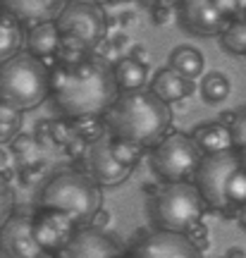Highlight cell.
Here are the masks:
<instances>
[{"label": "cell", "instance_id": "1", "mask_svg": "<svg viewBox=\"0 0 246 258\" xmlns=\"http://www.w3.org/2000/svg\"><path fill=\"white\" fill-rule=\"evenodd\" d=\"M50 91L67 117L84 120L108 112L117 98V84L110 64L89 55L77 64H55L50 72Z\"/></svg>", "mask_w": 246, "mask_h": 258}, {"label": "cell", "instance_id": "2", "mask_svg": "<svg viewBox=\"0 0 246 258\" xmlns=\"http://www.w3.org/2000/svg\"><path fill=\"white\" fill-rule=\"evenodd\" d=\"M110 137L127 141L134 146H153L170 127V108L167 103L155 98L151 91H127L117 96L105 112Z\"/></svg>", "mask_w": 246, "mask_h": 258}, {"label": "cell", "instance_id": "3", "mask_svg": "<svg viewBox=\"0 0 246 258\" xmlns=\"http://www.w3.org/2000/svg\"><path fill=\"white\" fill-rule=\"evenodd\" d=\"M196 189L206 206L227 211L246 203V167L237 151L206 156L196 170Z\"/></svg>", "mask_w": 246, "mask_h": 258}, {"label": "cell", "instance_id": "4", "mask_svg": "<svg viewBox=\"0 0 246 258\" xmlns=\"http://www.w3.org/2000/svg\"><path fill=\"white\" fill-rule=\"evenodd\" d=\"M50 89V72L29 53H19L0 64V103L15 110H31L43 103Z\"/></svg>", "mask_w": 246, "mask_h": 258}, {"label": "cell", "instance_id": "5", "mask_svg": "<svg viewBox=\"0 0 246 258\" xmlns=\"http://www.w3.org/2000/svg\"><path fill=\"white\" fill-rule=\"evenodd\" d=\"M43 208L65 213L79 225H89L100 211V186L89 172H60L43 189Z\"/></svg>", "mask_w": 246, "mask_h": 258}, {"label": "cell", "instance_id": "6", "mask_svg": "<svg viewBox=\"0 0 246 258\" xmlns=\"http://www.w3.org/2000/svg\"><path fill=\"white\" fill-rule=\"evenodd\" d=\"M55 27L60 31V46L89 55L93 48H98L105 34V15L96 3L72 0L63 5Z\"/></svg>", "mask_w": 246, "mask_h": 258}, {"label": "cell", "instance_id": "7", "mask_svg": "<svg viewBox=\"0 0 246 258\" xmlns=\"http://www.w3.org/2000/svg\"><path fill=\"white\" fill-rule=\"evenodd\" d=\"M206 213V201L201 199L196 184L174 182L160 186L155 196V218L165 232L187 234L201 222Z\"/></svg>", "mask_w": 246, "mask_h": 258}, {"label": "cell", "instance_id": "8", "mask_svg": "<svg viewBox=\"0 0 246 258\" xmlns=\"http://www.w3.org/2000/svg\"><path fill=\"white\" fill-rule=\"evenodd\" d=\"M201 160L203 156H201L199 146L194 144V139L179 132L160 139L153 148V167L163 179H167V184L184 182L192 175H196Z\"/></svg>", "mask_w": 246, "mask_h": 258}, {"label": "cell", "instance_id": "9", "mask_svg": "<svg viewBox=\"0 0 246 258\" xmlns=\"http://www.w3.org/2000/svg\"><path fill=\"white\" fill-rule=\"evenodd\" d=\"M86 165H89V177L98 186H115L122 184L134 167L122 165L115 153H112V137L103 134L86 148Z\"/></svg>", "mask_w": 246, "mask_h": 258}, {"label": "cell", "instance_id": "10", "mask_svg": "<svg viewBox=\"0 0 246 258\" xmlns=\"http://www.w3.org/2000/svg\"><path fill=\"white\" fill-rule=\"evenodd\" d=\"M0 249L8 258H50L34 237V218L10 215L0 227Z\"/></svg>", "mask_w": 246, "mask_h": 258}, {"label": "cell", "instance_id": "11", "mask_svg": "<svg viewBox=\"0 0 246 258\" xmlns=\"http://www.w3.org/2000/svg\"><path fill=\"white\" fill-rule=\"evenodd\" d=\"M74 234H77V222L65 213L43 208L38 215H34V237L48 256L63 251Z\"/></svg>", "mask_w": 246, "mask_h": 258}, {"label": "cell", "instance_id": "12", "mask_svg": "<svg viewBox=\"0 0 246 258\" xmlns=\"http://www.w3.org/2000/svg\"><path fill=\"white\" fill-rule=\"evenodd\" d=\"M132 258H201V251L187 239V234L160 230L148 234Z\"/></svg>", "mask_w": 246, "mask_h": 258}, {"label": "cell", "instance_id": "13", "mask_svg": "<svg viewBox=\"0 0 246 258\" xmlns=\"http://www.w3.org/2000/svg\"><path fill=\"white\" fill-rule=\"evenodd\" d=\"M55 258H122V253L117 244L98 227H84L77 230L70 244L63 251H57Z\"/></svg>", "mask_w": 246, "mask_h": 258}, {"label": "cell", "instance_id": "14", "mask_svg": "<svg viewBox=\"0 0 246 258\" xmlns=\"http://www.w3.org/2000/svg\"><path fill=\"white\" fill-rule=\"evenodd\" d=\"M184 24L199 36H215L225 31L227 19L222 17L213 0H187L182 3Z\"/></svg>", "mask_w": 246, "mask_h": 258}, {"label": "cell", "instance_id": "15", "mask_svg": "<svg viewBox=\"0 0 246 258\" xmlns=\"http://www.w3.org/2000/svg\"><path fill=\"white\" fill-rule=\"evenodd\" d=\"M63 5L65 3H57V0H8V3H3L5 12L19 27L22 24H29V27L48 24V22L57 19Z\"/></svg>", "mask_w": 246, "mask_h": 258}, {"label": "cell", "instance_id": "16", "mask_svg": "<svg viewBox=\"0 0 246 258\" xmlns=\"http://www.w3.org/2000/svg\"><path fill=\"white\" fill-rule=\"evenodd\" d=\"M57 46H60V31L55 27V22L31 27V31H29V36H27V48L31 57H36L41 62L48 60V57H55Z\"/></svg>", "mask_w": 246, "mask_h": 258}, {"label": "cell", "instance_id": "17", "mask_svg": "<svg viewBox=\"0 0 246 258\" xmlns=\"http://www.w3.org/2000/svg\"><path fill=\"white\" fill-rule=\"evenodd\" d=\"M194 144L199 146V151L215 156V153H225L232 151V137H229V127L222 122H213V124H201L194 132Z\"/></svg>", "mask_w": 246, "mask_h": 258}, {"label": "cell", "instance_id": "18", "mask_svg": "<svg viewBox=\"0 0 246 258\" xmlns=\"http://www.w3.org/2000/svg\"><path fill=\"white\" fill-rule=\"evenodd\" d=\"M192 91H194V82L184 79L182 74H177L174 70H163V72L155 77L153 89H151V93H153L155 98H160L163 103L182 101Z\"/></svg>", "mask_w": 246, "mask_h": 258}, {"label": "cell", "instance_id": "19", "mask_svg": "<svg viewBox=\"0 0 246 258\" xmlns=\"http://www.w3.org/2000/svg\"><path fill=\"white\" fill-rule=\"evenodd\" d=\"M112 77H115V84L119 89L127 91H139L144 84H146L148 70L141 60H134V57H119L115 62V70H112Z\"/></svg>", "mask_w": 246, "mask_h": 258}, {"label": "cell", "instance_id": "20", "mask_svg": "<svg viewBox=\"0 0 246 258\" xmlns=\"http://www.w3.org/2000/svg\"><path fill=\"white\" fill-rule=\"evenodd\" d=\"M22 46V27L8 12H0V62H8L19 55Z\"/></svg>", "mask_w": 246, "mask_h": 258}, {"label": "cell", "instance_id": "21", "mask_svg": "<svg viewBox=\"0 0 246 258\" xmlns=\"http://www.w3.org/2000/svg\"><path fill=\"white\" fill-rule=\"evenodd\" d=\"M170 70H174L177 74H182L184 79H189V82H194L196 77H201V72H203V55H201L196 48H189V46H182L177 48L172 53V57H170Z\"/></svg>", "mask_w": 246, "mask_h": 258}, {"label": "cell", "instance_id": "22", "mask_svg": "<svg viewBox=\"0 0 246 258\" xmlns=\"http://www.w3.org/2000/svg\"><path fill=\"white\" fill-rule=\"evenodd\" d=\"M201 91H203V98L208 103H220L229 96V79L225 74L213 72L208 74L203 82H201Z\"/></svg>", "mask_w": 246, "mask_h": 258}, {"label": "cell", "instance_id": "23", "mask_svg": "<svg viewBox=\"0 0 246 258\" xmlns=\"http://www.w3.org/2000/svg\"><path fill=\"white\" fill-rule=\"evenodd\" d=\"M222 43L232 53L246 55V17L229 22L225 27V31H222Z\"/></svg>", "mask_w": 246, "mask_h": 258}, {"label": "cell", "instance_id": "24", "mask_svg": "<svg viewBox=\"0 0 246 258\" xmlns=\"http://www.w3.org/2000/svg\"><path fill=\"white\" fill-rule=\"evenodd\" d=\"M22 127V112L0 103V144H8L19 134Z\"/></svg>", "mask_w": 246, "mask_h": 258}, {"label": "cell", "instance_id": "25", "mask_svg": "<svg viewBox=\"0 0 246 258\" xmlns=\"http://www.w3.org/2000/svg\"><path fill=\"white\" fill-rule=\"evenodd\" d=\"M72 129L74 134H77V139H82L84 144L86 141H96L98 137H103L105 134V129H103V124L98 122V117H84V120H77L72 122Z\"/></svg>", "mask_w": 246, "mask_h": 258}, {"label": "cell", "instance_id": "26", "mask_svg": "<svg viewBox=\"0 0 246 258\" xmlns=\"http://www.w3.org/2000/svg\"><path fill=\"white\" fill-rule=\"evenodd\" d=\"M12 153H15V158L17 160H22L24 163V167L27 165H34L36 163V137H19L12 141Z\"/></svg>", "mask_w": 246, "mask_h": 258}, {"label": "cell", "instance_id": "27", "mask_svg": "<svg viewBox=\"0 0 246 258\" xmlns=\"http://www.w3.org/2000/svg\"><path fill=\"white\" fill-rule=\"evenodd\" d=\"M229 137H232V148H237L239 158H246V108L234 115V122L229 124Z\"/></svg>", "mask_w": 246, "mask_h": 258}, {"label": "cell", "instance_id": "28", "mask_svg": "<svg viewBox=\"0 0 246 258\" xmlns=\"http://www.w3.org/2000/svg\"><path fill=\"white\" fill-rule=\"evenodd\" d=\"M112 153H115V158H117L122 165L134 167L139 163V158H141V148L134 146V144H127V141L112 139Z\"/></svg>", "mask_w": 246, "mask_h": 258}, {"label": "cell", "instance_id": "29", "mask_svg": "<svg viewBox=\"0 0 246 258\" xmlns=\"http://www.w3.org/2000/svg\"><path fill=\"white\" fill-rule=\"evenodd\" d=\"M12 206H15V196H12V186L5 179V175H0V227L5 225L10 215H12Z\"/></svg>", "mask_w": 246, "mask_h": 258}, {"label": "cell", "instance_id": "30", "mask_svg": "<svg viewBox=\"0 0 246 258\" xmlns=\"http://www.w3.org/2000/svg\"><path fill=\"white\" fill-rule=\"evenodd\" d=\"M213 3H215L218 12L225 19H227L229 15H237V12H241V8H246V3H229V0H213Z\"/></svg>", "mask_w": 246, "mask_h": 258}, {"label": "cell", "instance_id": "31", "mask_svg": "<svg viewBox=\"0 0 246 258\" xmlns=\"http://www.w3.org/2000/svg\"><path fill=\"white\" fill-rule=\"evenodd\" d=\"M153 19H155V24H167V22H170V8H167V5L155 8L153 10Z\"/></svg>", "mask_w": 246, "mask_h": 258}, {"label": "cell", "instance_id": "32", "mask_svg": "<svg viewBox=\"0 0 246 258\" xmlns=\"http://www.w3.org/2000/svg\"><path fill=\"white\" fill-rule=\"evenodd\" d=\"M10 160H12V158H10V153L0 146V175H5V170L10 167Z\"/></svg>", "mask_w": 246, "mask_h": 258}, {"label": "cell", "instance_id": "33", "mask_svg": "<svg viewBox=\"0 0 246 258\" xmlns=\"http://www.w3.org/2000/svg\"><path fill=\"white\" fill-rule=\"evenodd\" d=\"M237 215H239V222L246 227V203L244 206H239V211H237Z\"/></svg>", "mask_w": 246, "mask_h": 258}, {"label": "cell", "instance_id": "34", "mask_svg": "<svg viewBox=\"0 0 246 258\" xmlns=\"http://www.w3.org/2000/svg\"><path fill=\"white\" fill-rule=\"evenodd\" d=\"M0 258H8V256H5V253H3V251H0Z\"/></svg>", "mask_w": 246, "mask_h": 258}]
</instances>
